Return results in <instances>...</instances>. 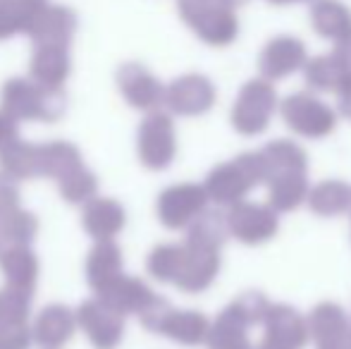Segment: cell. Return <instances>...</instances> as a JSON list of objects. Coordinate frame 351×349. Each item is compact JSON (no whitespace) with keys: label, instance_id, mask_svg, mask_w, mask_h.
<instances>
[{"label":"cell","instance_id":"7","mask_svg":"<svg viewBox=\"0 0 351 349\" xmlns=\"http://www.w3.org/2000/svg\"><path fill=\"white\" fill-rule=\"evenodd\" d=\"M117 86L134 108H153L162 96V86L139 62H125L117 70Z\"/></svg>","mask_w":351,"mask_h":349},{"label":"cell","instance_id":"25","mask_svg":"<svg viewBox=\"0 0 351 349\" xmlns=\"http://www.w3.org/2000/svg\"><path fill=\"white\" fill-rule=\"evenodd\" d=\"M270 5H299V3H313V0H265Z\"/></svg>","mask_w":351,"mask_h":349},{"label":"cell","instance_id":"6","mask_svg":"<svg viewBox=\"0 0 351 349\" xmlns=\"http://www.w3.org/2000/svg\"><path fill=\"white\" fill-rule=\"evenodd\" d=\"M77 326V313L72 309L62 306V304H51L36 316L32 326V335L34 342L43 349H60L70 342Z\"/></svg>","mask_w":351,"mask_h":349},{"label":"cell","instance_id":"12","mask_svg":"<svg viewBox=\"0 0 351 349\" xmlns=\"http://www.w3.org/2000/svg\"><path fill=\"white\" fill-rule=\"evenodd\" d=\"M51 0H0V41L14 34H29Z\"/></svg>","mask_w":351,"mask_h":349},{"label":"cell","instance_id":"9","mask_svg":"<svg viewBox=\"0 0 351 349\" xmlns=\"http://www.w3.org/2000/svg\"><path fill=\"white\" fill-rule=\"evenodd\" d=\"M82 223L96 242H108L125 225V210L112 199H91L84 208Z\"/></svg>","mask_w":351,"mask_h":349},{"label":"cell","instance_id":"1","mask_svg":"<svg viewBox=\"0 0 351 349\" xmlns=\"http://www.w3.org/2000/svg\"><path fill=\"white\" fill-rule=\"evenodd\" d=\"M0 103L17 120L56 122L67 110V93L62 88L43 86L32 77H14L3 84Z\"/></svg>","mask_w":351,"mask_h":349},{"label":"cell","instance_id":"26","mask_svg":"<svg viewBox=\"0 0 351 349\" xmlns=\"http://www.w3.org/2000/svg\"><path fill=\"white\" fill-rule=\"evenodd\" d=\"M5 244H8V242H5V237H3V232H0V252H3V249H5Z\"/></svg>","mask_w":351,"mask_h":349},{"label":"cell","instance_id":"3","mask_svg":"<svg viewBox=\"0 0 351 349\" xmlns=\"http://www.w3.org/2000/svg\"><path fill=\"white\" fill-rule=\"evenodd\" d=\"M77 323L96 349H115L125 330L122 313L115 311L101 297L88 299L77 309Z\"/></svg>","mask_w":351,"mask_h":349},{"label":"cell","instance_id":"2","mask_svg":"<svg viewBox=\"0 0 351 349\" xmlns=\"http://www.w3.org/2000/svg\"><path fill=\"white\" fill-rule=\"evenodd\" d=\"M241 3L244 0H177V12L201 41L225 46L239 32L237 8Z\"/></svg>","mask_w":351,"mask_h":349},{"label":"cell","instance_id":"20","mask_svg":"<svg viewBox=\"0 0 351 349\" xmlns=\"http://www.w3.org/2000/svg\"><path fill=\"white\" fill-rule=\"evenodd\" d=\"M304 58V48L296 38H278L268 46L263 56V62L270 72H285V70H291L296 67Z\"/></svg>","mask_w":351,"mask_h":349},{"label":"cell","instance_id":"5","mask_svg":"<svg viewBox=\"0 0 351 349\" xmlns=\"http://www.w3.org/2000/svg\"><path fill=\"white\" fill-rule=\"evenodd\" d=\"M72 72L70 46H51L41 43L34 46L32 60H29V77L43 86L62 88Z\"/></svg>","mask_w":351,"mask_h":349},{"label":"cell","instance_id":"17","mask_svg":"<svg viewBox=\"0 0 351 349\" xmlns=\"http://www.w3.org/2000/svg\"><path fill=\"white\" fill-rule=\"evenodd\" d=\"M0 232H3L8 244L29 247V242H34V237H36V232H38V220H36V215H32L29 210L17 208L0 220Z\"/></svg>","mask_w":351,"mask_h":349},{"label":"cell","instance_id":"16","mask_svg":"<svg viewBox=\"0 0 351 349\" xmlns=\"http://www.w3.org/2000/svg\"><path fill=\"white\" fill-rule=\"evenodd\" d=\"M0 165H3V173L14 177V180L41 177V170H38V146L19 139L17 144L0 154Z\"/></svg>","mask_w":351,"mask_h":349},{"label":"cell","instance_id":"13","mask_svg":"<svg viewBox=\"0 0 351 349\" xmlns=\"http://www.w3.org/2000/svg\"><path fill=\"white\" fill-rule=\"evenodd\" d=\"M82 165V154L77 146L67 141H53V144L38 146V170L41 177H53L60 182L65 175Z\"/></svg>","mask_w":351,"mask_h":349},{"label":"cell","instance_id":"11","mask_svg":"<svg viewBox=\"0 0 351 349\" xmlns=\"http://www.w3.org/2000/svg\"><path fill=\"white\" fill-rule=\"evenodd\" d=\"M122 270V256L120 249L108 239V242H98L96 247L88 252L86 258V280L96 294H101L110 282L120 278Z\"/></svg>","mask_w":351,"mask_h":349},{"label":"cell","instance_id":"14","mask_svg":"<svg viewBox=\"0 0 351 349\" xmlns=\"http://www.w3.org/2000/svg\"><path fill=\"white\" fill-rule=\"evenodd\" d=\"M98 297H101L103 302L110 304L115 311L132 313V311L146 309L148 299H151V292H146V287H143L139 280H127L120 275V278H117L115 282L108 285Z\"/></svg>","mask_w":351,"mask_h":349},{"label":"cell","instance_id":"22","mask_svg":"<svg viewBox=\"0 0 351 349\" xmlns=\"http://www.w3.org/2000/svg\"><path fill=\"white\" fill-rule=\"evenodd\" d=\"M34 342L32 328L0 323V349H29Z\"/></svg>","mask_w":351,"mask_h":349},{"label":"cell","instance_id":"23","mask_svg":"<svg viewBox=\"0 0 351 349\" xmlns=\"http://www.w3.org/2000/svg\"><path fill=\"white\" fill-rule=\"evenodd\" d=\"M19 208V189L17 180L5 173H0V220Z\"/></svg>","mask_w":351,"mask_h":349},{"label":"cell","instance_id":"24","mask_svg":"<svg viewBox=\"0 0 351 349\" xmlns=\"http://www.w3.org/2000/svg\"><path fill=\"white\" fill-rule=\"evenodd\" d=\"M19 141V120L10 110L0 108V154Z\"/></svg>","mask_w":351,"mask_h":349},{"label":"cell","instance_id":"21","mask_svg":"<svg viewBox=\"0 0 351 349\" xmlns=\"http://www.w3.org/2000/svg\"><path fill=\"white\" fill-rule=\"evenodd\" d=\"M29 304H32V294H24V292H19V289L5 287L3 292H0V323L27 326Z\"/></svg>","mask_w":351,"mask_h":349},{"label":"cell","instance_id":"10","mask_svg":"<svg viewBox=\"0 0 351 349\" xmlns=\"http://www.w3.org/2000/svg\"><path fill=\"white\" fill-rule=\"evenodd\" d=\"M311 24L318 34L335 41H351V10L342 0H313Z\"/></svg>","mask_w":351,"mask_h":349},{"label":"cell","instance_id":"15","mask_svg":"<svg viewBox=\"0 0 351 349\" xmlns=\"http://www.w3.org/2000/svg\"><path fill=\"white\" fill-rule=\"evenodd\" d=\"M167 132H170V125L160 115L146 120L141 127V158L148 165H153V168H158V165H162L170 158V141L165 144V139H170Z\"/></svg>","mask_w":351,"mask_h":349},{"label":"cell","instance_id":"19","mask_svg":"<svg viewBox=\"0 0 351 349\" xmlns=\"http://www.w3.org/2000/svg\"><path fill=\"white\" fill-rule=\"evenodd\" d=\"M96 175L91 170H86L84 165H79L77 170H72L70 175H65L60 180V194L70 204H88L96 194Z\"/></svg>","mask_w":351,"mask_h":349},{"label":"cell","instance_id":"4","mask_svg":"<svg viewBox=\"0 0 351 349\" xmlns=\"http://www.w3.org/2000/svg\"><path fill=\"white\" fill-rule=\"evenodd\" d=\"M79 27V17L72 8L60 3H48L46 10L36 17L27 36L34 41V46L51 43V46H72L74 34Z\"/></svg>","mask_w":351,"mask_h":349},{"label":"cell","instance_id":"8","mask_svg":"<svg viewBox=\"0 0 351 349\" xmlns=\"http://www.w3.org/2000/svg\"><path fill=\"white\" fill-rule=\"evenodd\" d=\"M0 270L5 273L8 287L24 294H34L38 278V261L34 252L22 244H10L0 252Z\"/></svg>","mask_w":351,"mask_h":349},{"label":"cell","instance_id":"18","mask_svg":"<svg viewBox=\"0 0 351 349\" xmlns=\"http://www.w3.org/2000/svg\"><path fill=\"white\" fill-rule=\"evenodd\" d=\"M167 98H170V106L177 110H194L208 98V84L201 77H184L170 86Z\"/></svg>","mask_w":351,"mask_h":349}]
</instances>
